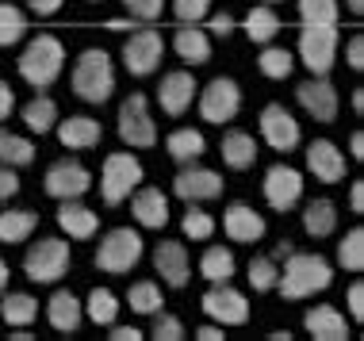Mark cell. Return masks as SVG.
Masks as SVG:
<instances>
[{"mask_svg": "<svg viewBox=\"0 0 364 341\" xmlns=\"http://www.w3.org/2000/svg\"><path fill=\"white\" fill-rule=\"evenodd\" d=\"M107 334H112V341H142V330L139 326H107Z\"/></svg>", "mask_w": 364, "mask_h": 341, "instance_id": "cell-51", "label": "cell"}, {"mask_svg": "<svg viewBox=\"0 0 364 341\" xmlns=\"http://www.w3.org/2000/svg\"><path fill=\"white\" fill-rule=\"evenodd\" d=\"M353 112H357V115L364 112V92H360V89H357V92H353Z\"/></svg>", "mask_w": 364, "mask_h": 341, "instance_id": "cell-60", "label": "cell"}, {"mask_svg": "<svg viewBox=\"0 0 364 341\" xmlns=\"http://www.w3.org/2000/svg\"><path fill=\"white\" fill-rule=\"evenodd\" d=\"M200 272L211 284H223V280H234L238 261H234V253L226 246H208V253H203V261H200Z\"/></svg>", "mask_w": 364, "mask_h": 341, "instance_id": "cell-35", "label": "cell"}, {"mask_svg": "<svg viewBox=\"0 0 364 341\" xmlns=\"http://www.w3.org/2000/svg\"><path fill=\"white\" fill-rule=\"evenodd\" d=\"M65 70V46L54 35H35L31 43L19 54V77H23L31 89H50Z\"/></svg>", "mask_w": 364, "mask_h": 341, "instance_id": "cell-3", "label": "cell"}, {"mask_svg": "<svg viewBox=\"0 0 364 341\" xmlns=\"http://www.w3.org/2000/svg\"><path fill=\"white\" fill-rule=\"evenodd\" d=\"M203 315L223 326H245L250 323V299H245V291L230 288V280H223L211 291H203Z\"/></svg>", "mask_w": 364, "mask_h": 341, "instance_id": "cell-12", "label": "cell"}, {"mask_svg": "<svg viewBox=\"0 0 364 341\" xmlns=\"http://www.w3.org/2000/svg\"><path fill=\"white\" fill-rule=\"evenodd\" d=\"M277 280H280L277 257H253L250 261V288L253 291H277Z\"/></svg>", "mask_w": 364, "mask_h": 341, "instance_id": "cell-42", "label": "cell"}, {"mask_svg": "<svg viewBox=\"0 0 364 341\" xmlns=\"http://www.w3.org/2000/svg\"><path fill=\"white\" fill-rule=\"evenodd\" d=\"M181 230H184V238H192V242H208L215 234V219L200 207V203H188V211H184V219H181Z\"/></svg>", "mask_w": 364, "mask_h": 341, "instance_id": "cell-40", "label": "cell"}, {"mask_svg": "<svg viewBox=\"0 0 364 341\" xmlns=\"http://www.w3.org/2000/svg\"><path fill=\"white\" fill-rule=\"evenodd\" d=\"M230 31H234V16L230 12L211 16V35H230Z\"/></svg>", "mask_w": 364, "mask_h": 341, "instance_id": "cell-53", "label": "cell"}, {"mask_svg": "<svg viewBox=\"0 0 364 341\" xmlns=\"http://www.w3.org/2000/svg\"><path fill=\"white\" fill-rule=\"evenodd\" d=\"M85 315H88V323H96V326H112L115 318H119V299H115V291L92 288L85 299Z\"/></svg>", "mask_w": 364, "mask_h": 341, "instance_id": "cell-36", "label": "cell"}, {"mask_svg": "<svg viewBox=\"0 0 364 341\" xmlns=\"http://www.w3.org/2000/svg\"><path fill=\"white\" fill-rule=\"evenodd\" d=\"M173 16L181 23H200L211 16V0H173Z\"/></svg>", "mask_w": 364, "mask_h": 341, "instance_id": "cell-45", "label": "cell"}, {"mask_svg": "<svg viewBox=\"0 0 364 341\" xmlns=\"http://www.w3.org/2000/svg\"><path fill=\"white\" fill-rule=\"evenodd\" d=\"M43 188L50 200H81L85 192L92 188V173H88L77 158H58V161H50V169H46Z\"/></svg>", "mask_w": 364, "mask_h": 341, "instance_id": "cell-10", "label": "cell"}, {"mask_svg": "<svg viewBox=\"0 0 364 341\" xmlns=\"http://www.w3.org/2000/svg\"><path fill=\"white\" fill-rule=\"evenodd\" d=\"M257 70L269 77V81H288L291 70H295V58L291 50H284V46H264V50L257 54Z\"/></svg>", "mask_w": 364, "mask_h": 341, "instance_id": "cell-37", "label": "cell"}, {"mask_svg": "<svg viewBox=\"0 0 364 341\" xmlns=\"http://www.w3.org/2000/svg\"><path fill=\"white\" fill-rule=\"evenodd\" d=\"M8 276H12V272H8V261H4V257H0V291H4V288H8Z\"/></svg>", "mask_w": 364, "mask_h": 341, "instance_id": "cell-59", "label": "cell"}, {"mask_svg": "<svg viewBox=\"0 0 364 341\" xmlns=\"http://www.w3.org/2000/svg\"><path fill=\"white\" fill-rule=\"evenodd\" d=\"M154 269H157V276H161L169 288L188 284L192 280V261H188L184 242H157L154 246Z\"/></svg>", "mask_w": 364, "mask_h": 341, "instance_id": "cell-18", "label": "cell"}, {"mask_svg": "<svg viewBox=\"0 0 364 341\" xmlns=\"http://www.w3.org/2000/svg\"><path fill=\"white\" fill-rule=\"evenodd\" d=\"M127 303H131L134 315H157L165 307V291L154 280H139V284H131V291H127Z\"/></svg>", "mask_w": 364, "mask_h": 341, "instance_id": "cell-38", "label": "cell"}, {"mask_svg": "<svg viewBox=\"0 0 364 341\" xmlns=\"http://www.w3.org/2000/svg\"><path fill=\"white\" fill-rule=\"evenodd\" d=\"M19 196V173L8 169V165H0V203Z\"/></svg>", "mask_w": 364, "mask_h": 341, "instance_id": "cell-47", "label": "cell"}, {"mask_svg": "<svg viewBox=\"0 0 364 341\" xmlns=\"http://www.w3.org/2000/svg\"><path fill=\"white\" fill-rule=\"evenodd\" d=\"M142 177H146V169H142V161L134 158L131 150L107 153L104 169H100V196H104V203H107V207L127 203V196L142 184Z\"/></svg>", "mask_w": 364, "mask_h": 341, "instance_id": "cell-5", "label": "cell"}, {"mask_svg": "<svg viewBox=\"0 0 364 341\" xmlns=\"http://www.w3.org/2000/svg\"><path fill=\"white\" fill-rule=\"evenodd\" d=\"M238 112H242V89H238V81H234V77H215L208 89L200 92V115H203V123L223 126V123H230Z\"/></svg>", "mask_w": 364, "mask_h": 341, "instance_id": "cell-11", "label": "cell"}, {"mask_svg": "<svg viewBox=\"0 0 364 341\" xmlns=\"http://www.w3.org/2000/svg\"><path fill=\"white\" fill-rule=\"evenodd\" d=\"M173 196L184 200V203H208V200H219L223 196V173L215 169H203V165L188 161L181 173L173 177Z\"/></svg>", "mask_w": 364, "mask_h": 341, "instance_id": "cell-13", "label": "cell"}, {"mask_svg": "<svg viewBox=\"0 0 364 341\" xmlns=\"http://www.w3.org/2000/svg\"><path fill=\"white\" fill-rule=\"evenodd\" d=\"M23 4H27V8H31V12H35V16H54V12H58V8H62V4H65V0H23Z\"/></svg>", "mask_w": 364, "mask_h": 341, "instance_id": "cell-52", "label": "cell"}, {"mask_svg": "<svg viewBox=\"0 0 364 341\" xmlns=\"http://www.w3.org/2000/svg\"><path fill=\"white\" fill-rule=\"evenodd\" d=\"M307 169L314 173V180L338 184V180H346V153H341L330 139H314L307 146Z\"/></svg>", "mask_w": 364, "mask_h": 341, "instance_id": "cell-20", "label": "cell"}, {"mask_svg": "<svg viewBox=\"0 0 364 341\" xmlns=\"http://www.w3.org/2000/svg\"><path fill=\"white\" fill-rule=\"evenodd\" d=\"M46 318H50V326L58 334H73V330L85 323V303L73 291H54L50 303H46Z\"/></svg>", "mask_w": 364, "mask_h": 341, "instance_id": "cell-26", "label": "cell"}, {"mask_svg": "<svg viewBox=\"0 0 364 341\" xmlns=\"http://www.w3.org/2000/svg\"><path fill=\"white\" fill-rule=\"evenodd\" d=\"M123 65L131 77H154L161 70V58H165V38L161 31H154V27H134L131 38L123 43Z\"/></svg>", "mask_w": 364, "mask_h": 341, "instance_id": "cell-9", "label": "cell"}, {"mask_svg": "<svg viewBox=\"0 0 364 341\" xmlns=\"http://www.w3.org/2000/svg\"><path fill=\"white\" fill-rule=\"evenodd\" d=\"M196 337H200V341H223V326H200V330H196Z\"/></svg>", "mask_w": 364, "mask_h": 341, "instance_id": "cell-56", "label": "cell"}, {"mask_svg": "<svg viewBox=\"0 0 364 341\" xmlns=\"http://www.w3.org/2000/svg\"><path fill=\"white\" fill-rule=\"evenodd\" d=\"M173 50L188 65H203V62H211V35L200 23H181L173 35Z\"/></svg>", "mask_w": 364, "mask_h": 341, "instance_id": "cell-24", "label": "cell"}, {"mask_svg": "<svg viewBox=\"0 0 364 341\" xmlns=\"http://www.w3.org/2000/svg\"><path fill=\"white\" fill-rule=\"evenodd\" d=\"M27 35V16L16 4H0V46H16Z\"/></svg>", "mask_w": 364, "mask_h": 341, "instance_id": "cell-41", "label": "cell"}, {"mask_svg": "<svg viewBox=\"0 0 364 341\" xmlns=\"http://www.w3.org/2000/svg\"><path fill=\"white\" fill-rule=\"evenodd\" d=\"M223 230L230 242H245V246H253V242L264 238V219L257 211L250 207V203H230V207L223 211Z\"/></svg>", "mask_w": 364, "mask_h": 341, "instance_id": "cell-21", "label": "cell"}, {"mask_svg": "<svg viewBox=\"0 0 364 341\" xmlns=\"http://www.w3.org/2000/svg\"><path fill=\"white\" fill-rule=\"evenodd\" d=\"M100 139H104V131L92 115H70L65 123H58V142L65 150H92Z\"/></svg>", "mask_w": 364, "mask_h": 341, "instance_id": "cell-25", "label": "cell"}, {"mask_svg": "<svg viewBox=\"0 0 364 341\" xmlns=\"http://www.w3.org/2000/svg\"><path fill=\"white\" fill-rule=\"evenodd\" d=\"M31 161H35V142L0 126V165H8V169H27Z\"/></svg>", "mask_w": 364, "mask_h": 341, "instance_id": "cell-31", "label": "cell"}, {"mask_svg": "<svg viewBox=\"0 0 364 341\" xmlns=\"http://www.w3.org/2000/svg\"><path fill=\"white\" fill-rule=\"evenodd\" d=\"M303 23H338V0H299Z\"/></svg>", "mask_w": 364, "mask_h": 341, "instance_id": "cell-43", "label": "cell"}, {"mask_svg": "<svg viewBox=\"0 0 364 341\" xmlns=\"http://www.w3.org/2000/svg\"><path fill=\"white\" fill-rule=\"evenodd\" d=\"M264 200H269L272 211H291L295 203L303 200V173L291 169V165H272L269 173H264Z\"/></svg>", "mask_w": 364, "mask_h": 341, "instance_id": "cell-15", "label": "cell"}, {"mask_svg": "<svg viewBox=\"0 0 364 341\" xmlns=\"http://www.w3.org/2000/svg\"><path fill=\"white\" fill-rule=\"evenodd\" d=\"M245 35H250L257 46H269L272 38L280 35V16L272 12L269 4H257V8H250V16H245Z\"/></svg>", "mask_w": 364, "mask_h": 341, "instance_id": "cell-34", "label": "cell"}, {"mask_svg": "<svg viewBox=\"0 0 364 341\" xmlns=\"http://www.w3.org/2000/svg\"><path fill=\"white\" fill-rule=\"evenodd\" d=\"M338 265L349 269V272H360L364 269V230L353 227L346 238L338 242Z\"/></svg>", "mask_w": 364, "mask_h": 341, "instance_id": "cell-39", "label": "cell"}, {"mask_svg": "<svg viewBox=\"0 0 364 341\" xmlns=\"http://www.w3.org/2000/svg\"><path fill=\"white\" fill-rule=\"evenodd\" d=\"M157 323H154V330H150V337L154 341H184V323L176 315H165V310H157Z\"/></svg>", "mask_w": 364, "mask_h": 341, "instance_id": "cell-44", "label": "cell"}, {"mask_svg": "<svg viewBox=\"0 0 364 341\" xmlns=\"http://www.w3.org/2000/svg\"><path fill=\"white\" fill-rule=\"evenodd\" d=\"M303 326H307V334H311L314 341H349L346 315H341L338 307H330V303L311 307L307 318H303Z\"/></svg>", "mask_w": 364, "mask_h": 341, "instance_id": "cell-23", "label": "cell"}, {"mask_svg": "<svg viewBox=\"0 0 364 341\" xmlns=\"http://www.w3.org/2000/svg\"><path fill=\"white\" fill-rule=\"evenodd\" d=\"M88 4H100V0H88Z\"/></svg>", "mask_w": 364, "mask_h": 341, "instance_id": "cell-63", "label": "cell"}, {"mask_svg": "<svg viewBox=\"0 0 364 341\" xmlns=\"http://www.w3.org/2000/svg\"><path fill=\"white\" fill-rule=\"evenodd\" d=\"M146 242L139 230L131 227H115L100 238V249H96V269L107 272V276H127L134 265L142 261Z\"/></svg>", "mask_w": 364, "mask_h": 341, "instance_id": "cell-4", "label": "cell"}, {"mask_svg": "<svg viewBox=\"0 0 364 341\" xmlns=\"http://www.w3.org/2000/svg\"><path fill=\"white\" fill-rule=\"evenodd\" d=\"M295 100L299 108L311 115L314 123H333L338 119V89L326 81V77H311L295 89Z\"/></svg>", "mask_w": 364, "mask_h": 341, "instance_id": "cell-16", "label": "cell"}, {"mask_svg": "<svg viewBox=\"0 0 364 341\" xmlns=\"http://www.w3.org/2000/svg\"><path fill=\"white\" fill-rule=\"evenodd\" d=\"M35 230H38V211H31V207H8V211H0V242L19 246V242H27Z\"/></svg>", "mask_w": 364, "mask_h": 341, "instance_id": "cell-27", "label": "cell"}, {"mask_svg": "<svg viewBox=\"0 0 364 341\" xmlns=\"http://www.w3.org/2000/svg\"><path fill=\"white\" fill-rule=\"evenodd\" d=\"M73 92L85 104H107L115 92V62L100 46H88L73 62Z\"/></svg>", "mask_w": 364, "mask_h": 341, "instance_id": "cell-2", "label": "cell"}, {"mask_svg": "<svg viewBox=\"0 0 364 341\" xmlns=\"http://www.w3.org/2000/svg\"><path fill=\"white\" fill-rule=\"evenodd\" d=\"M346 299H349V315H353V323H360V318H364V284H360V280H357V284H349Z\"/></svg>", "mask_w": 364, "mask_h": 341, "instance_id": "cell-49", "label": "cell"}, {"mask_svg": "<svg viewBox=\"0 0 364 341\" xmlns=\"http://www.w3.org/2000/svg\"><path fill=\"white\" fill-rule=\"evenodd\" d=\"M123 8L139 19V23H154V19H161L165 0H123Z\"/></svg>", "mask_w": 364, "mask_h": 341, "instance_id": "cell-46", "label": "cell"}, {"mask_svg": "<svg viewBox=\"0 0 364 341\" xmlns=\"http://www.w3.org/2000/svg\"><path fill=\"white\" fill-rule=\"evenodd\" d=\"M192 100H196V77L192 73L173 70V73L161 77V85H157V104H161L165 115H173V119L184 115L192 108Z\"/></svg>", "mask_w": 364, "mask_h": 341, "instance_id": "cell-19", "label": "cell"}, {"mask_svg": "<svg viewBox=\"0 0 364 341\" xmlns=\"http://www.w3.org/2000/svg\"><path fill=\"white\" fill-rule=\"evenodd\" d=\"M73 257H70V242L65 238H38L23 257V272L31 284H58L70 272Z\"/></svg>", "mask_w": 364, "mask_h": 341, "instance_id": "cell-6", "label": "cell"}, {"mask_svg": "<svg viewBox=\"0 0 364 341\" xmlns=\"http://www.w3.org/2000/svg\"><path fill=\"white\" fill-rule=\"evenodd\" d=\"M303 230H307L311 238H330V234L338 230V203L330 196L311 200L307 207H303Z\"/></svg>", "mask_w": 364, "mask_h": 341, "instance_id": "cell-28", "label": "cell"}, {"mask_svg": "<svg viewBox=\"0 0 364 341\" xmlns=\"http://www.w3.org/2000/svg\"><path fill=\"white\" fill-rule=\"evenodd\" d=\"M12 112H16V92H12L8 81H0V123H4Z\"/></svg>", "mask_w": 364, "mask_h": 341, "instance_id": "cell-50", "label": "cell"}, {"mask_svg": "<svg viewBox=\"0 0 364 341\" xmlns=\"http://www.w3.org/2000/svg\"><path fill=\"white\" fill-rule=\"evenodd\" d=\"M264 4H280V0H264Z\"/></svg>", "mask_w": 364, "mask_h": 341, "instance_id": "cell-62", "label": "cell"}, {"mask_svg": "<svg viewBox=\"0 0 364 341\" xmlns=\"http://www.w3.org/2000/svg\"><path fill=\"white\" fill-rule=\"evenodd\" d=\"M333 284V265L326 257H318V253H288V265H284L277 288L284 299H307V296H318V291H326Z\"/></svg>", "mask_w": 364, "mask_h": 341, "instance_id": "cell-1", "label": "cell"}, {"mask_svg": "<svg viewBox=\"0 0 364 341\" xmlns=\"http://www.w3.org/2000/svg\"><path fill=\"white\" fill-rule=\"evenodd\" d=\"M134 27H139V19H112V23H107V31H134Z\"/></svg>", "mask_w": 364, "mask_h": 341, "instance_id": "cell-57", "label": "cell"}, {"mask_svg": "<svg viewBox=\"0 0 364 341\" xmlns=\"http://www.w3.org/2000/svg\"><path fill=\"white\" fill-rule=\"evenodd\" d=\"M299 62L314 77H326L333 70V62H338V23H303Z\"/></svg>", "mask_w": 364, "mask_h": 341, "instance_id": "cell-7", "label": "cell"}, {"mask_svg": "<svg viewBox=\"0 0 364 341\" xmlns=\"http://www.w3.org/2000/svg\"><path fill=\"white\" fill-rule=\"evenodd\" d=\"M349 207L357 211V215L364 211V184L360 180H353V188H349Z\"/></svg>", "mask_w": 364, "mask_h": 341, "instance_id": "cell-54", "label": "cell"}, {"mask_svg": "<svg viewBox=\"0 0 364 341\" xmlns=\"http://www.w3.org/2000/svg\"><path fill=\"white\" fill-rule=\"evenodd\" d=\"M127 200H131V215H134L139 227H146V230H165L169 227V200H165L161 188H150V184L142 188L139 184Z\"/></svg>", "mask_w": 364, "mask_h": 341, "instance_id": "cell-17", "label": "cell"}, {"mask_svg": "<svg viewBox=\"0 0 364 341\" xmlns=\"http://www.w3.org/2000/svg\"><path fill=\"white\" fill-rule=\"evenodd\" d=\"M19 115H23L27 131L31 134H46L58 126V104L50 100V96H31V100L19 108Z\"/></svg>", "mask_w": 364, "mask_h": 341, "instance_id": "cell-33", "label": "cell"}, {"mask_svg": "<svg viewBox=\"0 0 364 341\" xmlns=\"http://www.w3.org/2000/svg\"><path fill=\"white\" fill-rule=\"evenodd\" d=\"M261 139L269 142L277 153L299 150V142H303L299 119H295L284 104H264V108H261Z\"/></svg>", "mask_w": 364, "mask_h": 341, "instance_id": "cell-14", "label": "cell"}, {"mask_svg": "<svg viewBox=\"0 0 364 341\" xmlns=\"http://www.w3.org/2000/svg\"><path fill=\"white\" fill-rule=\"evenodd\" d=\"M349 150H353V158H357V161L364 158V131H353L349 134Z\"/></svg>", "mask_w": 364, "mask_h": 341, "instance_id": "cell-55", "label": "cell"}, {"mask_svg": "<svg viewBox=\"0 0 364 341\" xmlns=\"http://www.w3.org/2000/svg\"><path fill=\"white\" fill-rule=\"evenodd\" d=\"M295 246H291V242L288 238H284V242H277V253H272V257H288V253H291Z\"/></svg>", "mask_w": 364, "mask_h": 341, "instance_id": "cell-58", "label": "cell"}, {"mask_svg": "<svg viewBox=\"0 0 364 341\" xmlns=\"http://www.w3.org/2000/svg\"><path fill=\"white\" fill-rule=\"evenodd\" d=\"M346 4H349L353 16H364V0H346Z\"/></svg>", "mask_w": 364, "mask_h": 341, "instance_id": "cell-61", "label": "cell"}, {"mask_svg": "<svg viewBox=\"0 0 364 341\" xmlns=\"http://www.w3.org/2000/svg\"><path fill=\"white\" fill-rule=\"evenodd\" d=\"M115 131H119V139L131 146V150H150V146L157 142V123L150 115V100H146L142 92L127 96V100L119 104Z\"/></svg>", "mask_w": 364, "mask_h": 341, "instance_id": "cell-8", "label": "cell"}, {"mask_svg": "<svg viewBox=\"0 0 364 341\" xmlns=\"http://www.w3.org/2000/svg\"><path fill=\"white\" fill-rule=\"evenodd\" d=\"M223 161L226 169H253L257 161V142L250 131H226L223 134Z\"/></svg>", "mask_w": 364, "mask_h": 341, "instance_id": "cell-30", "label": "cell"}, {"mask_svg": "<svg viewBox=\"0 0 364 341\" xmlns=\"http://www.w3.org/2000/svg\"><path fill=\"white\" fill-rule=\"evenodd\" d=\"M165 150L176 165H188V161H200L203 150H208V139H203L196 126H176V131L165 139Z\"/></svg>", "mask_w": 364, "mask_h": 341, "instance_id": "cell-29", "label": "cell"}, {"mask_svg": "<svg viewBox=\"0 0 364 341\" xmlns=\"http://www.w3.org/2000/svg\"><path fill=\"white\" fill-rule=\"evenodd\" d=\"M0 318H4L8 326H31L38 318V299L27 296V291H8V296L0 299Z\"/></svg>", "mask_w": 364, "mask_h": 341, "instance_id": "cell-32", "label": "cell"}, {"mask_svg": "<svg viewBox=\"0 0 364 341\" xmlns=\"http://www.w3.org/2000/svg\"><path fill=\"white\" fill-rule=\"evenodd\" d=\"M58 227L65 230V238L88 242L96 230H100V219H96V211L88 207V203H81V200H62V203H58Z\"/></svg>", "mask_w": 364, "mask_h": 341, "instance_id": "cell-22", "label": "cell"}, {"mask_svg": "<svg viewBox=\"0 0 364 341\" xmlns=\"http://www.w3.org/2000/svg\"><path fill=\"white\" fill-rule=\"evenodd\" d=\"M346 62H349V70H353V73H360V70H364V35H353V38H349V46H346Z\"/></svg>", "mask_w": 364, "mask_h": 341, "instance_id": "cell-48", "label": "cell"}]
</instances>
